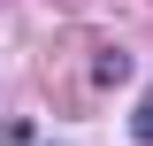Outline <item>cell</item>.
<instances>
[{"label": "cell", "instance_id": "1", "mask_svg": "<svg viewBox=\"0 0 153 146\" xmlns=\"http://www.w3.org/2000/svg\"><path fill=\"white\" fill-rule=\"evenodd\" d=\"M130 131H138V138L153 146V92H146V100H138V115H130Z\"/></svg>", "mask_w": 153, "mask_h": 146}]
</instances>
